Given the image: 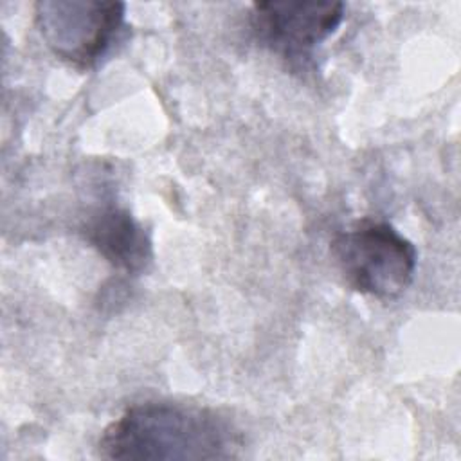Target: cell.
I'll list each match as a JSON object with an SVG mask.
<instances>
[{
	"label": "cell",
	"instance_id": "cell-1",
	"mask_svg": "<svg viewBox=\"0 0 461 461\" xmlns=\"http://www.w3.org/2000/svg\"><path fill=\"white\" fill-rule=\"evenodd\" d=\"M236 430L214 411L146 402L128 407L99 438L104 459H229L236 456Z\"/></svg>",
	"mask_w": 461,
	"mask_h": 461
},
{
	"label": "cell",
	"instance_id": "cell-2",
	"mask_svg": "<svg viewBox=\"0 0 461 461\" xmlns=\"http://www.w3.org/2000/svg\"><path fill=\"white\" fill-rule=\"evenodd\" d=\"M346 285L364 295L394 299L412 283L418 254L391 223L364 220L340 230L330 247Z\"/></svg>",
	"mask_w": 461,
	"mask_h": 461
},
{
	"label": "cell",
	"instance_id": "cell-3",
	"mask_svg": "<svg viewBox=\"0 0 461 461\" xmlns=\"http://www.w3.org/2000/svg\"><path fill=\"white\" fill-rule=\"evenodd\" d=\"M126 5L113 0H41L34 20L45 45L63 61L94 67L124 27Z\"/></svg>",
	"mask_w": 461,
	"mask_h": 461
},
{
	"label": "cell",
	"instance_id": "cell-4",
	"mask_svg": "<svg viewBox=\"0 0 461 461\" xmlns=\"http://www.w3.org/2000/svg\"><path fill=\"white\" fill-rule=\"evenodd\" d=\"M344 20L342 2H254L250 25L256 38L286 59H306Z\"/></svg>",
	"mask_w": 461,
	"mask_h": 461
},
{
	"label": "cell",
	"instance_id": "cell-5",
	"mask_svg": "<svg viewBox=\"0 0 461 461\" xmlns=\"http://www.w3.org/2000/svg\"><path fill=\"white\" fill-rule=\"evenodd\" d=\"M86 241L117 270L140 274L153 261V247L144 227L126 211L106 207L83 227Z\"/></svg>",
	"mask_w": 461,
	"mask_h": 461
}]
</instances>
